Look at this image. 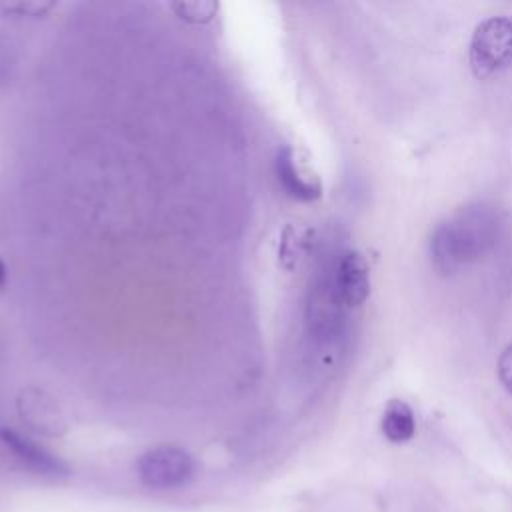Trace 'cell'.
I'll use <instances>...</instances> for the list:
<instances>
[{"label":"cell","instance_id":"obj_10","mask_svg":"<svg viewBox=\"0 0 512 512\" xmlns=\"http://www.w3.org/2000/svg\"><path fill=\"white\" fill-rule=\"evenodd\" d=\"M174 12L186 20V22H192V24H204V22H210L216 12H218V4L216 2H206V0H196V2H174L172 4Z\"/></svg>","mask_w":512,"mask_h":512},{"label":"cell","instance_id":"obj_9","mask_svg":"<svg viewBox=\"0 0 512 512\" xmlns=\"http://www.w3.org/2000/svg\"><path fill=\"white\" fill-rule=\"evenodd\" d=\"M382 434L392 444H404L414 438L416 434V420L412 408L398 398L388 400L384 414H382Z\"/></svg>","mask_w":512,"mask_h":512},{"label":"cell","instance_id":"obj_14","mask_svg":"<svg viewBox=\"0 0 512 512\" xmlns=\"http://www.w3.org/2000/svg\"><path fill=\"white\" fill-rule=\"evenodd\" d=\"M0 352H2V348H0Z\"/></svg>","mask_w":512,"mask_h":512},{"label":"cell","instance_id":"obj_11","mask_svg":"<svg viewBox=\"0 0 512 512\" xmlns=\"http://www.w3.org/2000/svg\"><path fill=\"white\" fill-rule=\"evenodd\" d=\"M52 6H54L52 2H8V4H0V10L12 16L36 18V16H44Z\"/></svg>","mask_w":512,"mask_h":512},{"label":"cell","instance_id":"obj_5","mask_svg":"<svg viewBox=\"0 0 512 512\" xmlns=\"http://www.w3.org/2000/svg\"><path fill=\"white\" fill-rule=\"evenodd\" d=\"M0 444L6 448V452L12 454V458L22 468H26L32 474L48 478H62L70 474L64 460H60L48 448H44L42 444L14 428H0Z\"/></svg>","mask_w":512,"mask_h":512},{"label":"cell","instance_id":"obj_1","mask_svg":"<svg viewBox=\"0 0 512 512\" xmlns=\"http://www.w3.org/2000/svg\"><path fill=\"white\" fill-rule=\"evenodd\" d=\"M502 216L494 206L470 204L440 222L430 236V258L440 274H454L462 266L486 256L502 236Z\"/></svg>","mask_w":512,"mask_h":512},{"label":"cell","instance_id":"obj_6","mask_svg":"<svg viewBox=\"0 0 512 512\" xmlns=\"http://www.w3.org/2000/svg\"><path fill=\"white\" fill-rule=\"evenodd\" d=\"M330 276L334 292L344 308H358L370 296V268L360 252H342Z\"/></svg>","mask_w":512,"mask_h":512},{"label":"cell","instance_id":"obj_13","mask_svg":"<svg viewBox=\"0 0 512 512\" xmlns=\"http://www.w3.org/2000/svg\"><path fill=\"white\" fill-rule=\"evenodd\" d=\"M6 282H8V268H6L4 260L0 258V292L6 288Z\"/></svg>","mask_w":512,"mask_h":512},{"label":"cell","instance_id":"obj_12","mask_svg":"<svg viewBox=\"0 0 512 512\" xmlns=\"http://www.w3.org/2000/svg\"><path fill=\"white\" fill-rule=\"evenodd\" d=\"M498 378L502 382V386L508 390V394H512V344H508L500 358H498V366H496Z\"/></svg>","mask_w":512,"mask_h":512},{"label":"cell","instance_id":"obj_3","mask_svg":"<svg viewBox=\"0 0 512 512\" xmlns=\"http://www.w3.org/2000/svg\"><path fill=\"white\" fill-rule=\"evenodd\" d=\"M194 458L188 450L174 444L148 448L136 460L140 482L152 490H174L186 486L194 476Z\"/></svg>","mask_w":512,"mask_h":512},{"label":"cell","instance_id":"obj_8","mask_svg":"<svg viewBox=\"0 0 512 512\" xmlns=\"http://www.w3.org/2000/svg\"><path fill=\"white\" fill-rule=\"evenodd\" d=\"M18 412L22 420L36 432L42 434H62L66 424L64 418L52 398H48L44 392L38 390H26L18 398Z\"/></svg>","mask_w":512,"mask_h":512},{"label":"cell","instance_id":"obj_4","mask_svg":"<svg viewBox=\"0 0 512 512\" xmlns=\"http://www.w3.org/2000/svg\"><path fill=\"white\" fill-rule=\"evenodd\" d=\"M344 310L334 292L330 272L320 276L310 288L306 302V326L310 336L322 346L336 344L344 330Z\"/></svg>","mask_w":512,"mask_h":512},{"label":"cell","instance_id":"obj_2","mask_svg":"<svg viewBox=\"0 0 512 512\" xmlns=\"http://www.w3.org/2000/svg\"><path fill=\"white\" fill-rule=\"evenodd\" d=\"M512 64V18L482 20L470 40V68L474 76L488 78Z\"/></svg>","mask_w":512,"mask_h":512},{"label":"cell","instance_id":"obj_7","mask_svg":"<svg viewBox=\"0 0 512 512\" xmlns=\"http://www.w3.org/2000/svg\"><path fill=\"white\" fill-rule=\"evenodd\" d=\"M274 170H276V178H278L280 186L286 190L288 196L302 200V202L320 198V194H322L320 178L300 162V158L292 146H282L276 152Z\"/></svg>","mask_w":512,"mask_h":512}]
</instances>
